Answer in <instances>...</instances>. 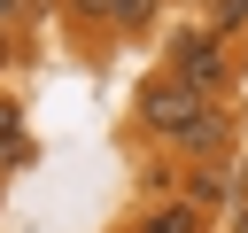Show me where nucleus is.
I'll list each match as a JSON object with an SVG mask.
<instances>
[{
    "mask_svg": "<svg viewBox=\"0 0 248 233\" xmlns=\"http://www.w3.org/2000/svg\"><path fill=\"white\" fill-rule=\"evenodd\" d=\"M202 116H209V93H194L186 78L163 70V78L140 85V132H155V140H186Z\"/></svg>",
    "mask_w": 248,
    "mask_h": 233,
    "instance_id": "f257e3e1",
    "label": "nucleus"
},
{
    "mask_svg": "<svg viewBox=\"0 0 248 233\" xmlns=\"http://www.w3.org/2000/svg\"><path fill=\"white\" fill-rule=\"evenodd\" d=\"M170 78H186L194 93H225V78H232L225 39H217V31H186V39H170Z\"/></svg>",
    "mask_w": 248,
    "mask_h": 233,
    "instance_id": "f03ea898",
    "label": "nucleus"
},
{
    "mask_svg": "<svg viewBox=\"0 0 248 233\" xmlns=\"http://www.w3.org/2000/svg\"><path fill=\"white\" fill-rule=\"evenodd\" d=\"M140 233H202V210L194 202H163V210L140 217Z\"/></svg>",
    "mask_w": 248,
    "mask_h": 233,
    "instance_id": "7ed1b4c3",
    "label": "nucleus"
},
{
    "mask_svg": "<svg viewBox=\"0 0 248 233\" xmlns=\"http://www.w3.org/2000/svg\"><path fill=\"white\" fill-rule=\"evenodd\" d=\"M16 155H23V109H16L8 93H0V171H8Z\"/></svg>",
    "mask_w": 248,
    "mask_h": 233,
    "instance_id": "20e7f679",
    "label": "nucleus"
},
{
    "mask_svg": "<svg viewBox=\"0 0 248 233\" xmlns=\"http://www.w3.org/2000/svg\"><path fill=\"white\" fill-rule=\"evenodd\" d=\"M178 148H194V155H217V148H225V116L209 109V116H202V124H194V132H186Z\"/></svg>",
    "mask_w": 248,
    "mask_h": 233,
    "instance_id": "39448f33",
    "label": "nucleus"
},
{
    "mask_svg": "<svg viewBox=\"0 0 248 233\" xmlns=\"http://www.w3.org/2000/svg\"><path fill=\"white\" fill-rule=\"evenodd\" d=\"M70 23H93V31H116V0H62Z\"/></svg>",
    "mask_w": 248,
    "mask_h": 233,
    "instance_id": "423d86ee",
    "label": "nucleus"
},
{
    "mask_svg": "<svg viewBox=\"0 0 248 233\" xmlns=\"http://www.w3.org/2000/svg\"><path fill=\"white\" fill-rule=\"evenodd\" d=\"M163 0H116V31H147Z\"/></svg>",
    "mask_w": 248,
    "mask_h": 233,
    "instance_id": "0eeeda50",
    "label": "nucleus"
},
{
    "mask_svg": "<svg viewBox=\"0 0 248 233\" xmlns=\"http://www.w3.org/2000/svg\"><path fill=\"white\" fill-rule=\"evenodd\" d=\"M202 202H225V163H209V171H194V210Z\"/></svg>",
    "mask_w": 248,
    "mask_h": 233,
    "instance_id": "6e6552de",
    "label": "nucleus"
},
{
    "mask_svg": "<svg viewBox=\"0 0 248 233\" xmlns=\"http://www.w3.org/2000/svg\"><path fill=\"white\" fill-rule=\"evenodd\" d=\"M232 23H248V0H209V31H217V39H225V31H232Z\"/></svg>",
    "mask_w": 248,
    "mask_h": 233,
    "instance_id": "1a4fd4ad",
    "label": "nucleus"
},
{
    "mask_svg": "<svg viewBox=\"0 0 248 233\" xmlns=\"http://www.w3.org/2000/svg\"><path fill=\"white\" fill-rule=\"evenodd\" d=\"M16 54H23V47H16V31H0V70H8Z\"/></svg>",
    "mask_w": 248,
    "mask_h": 233,
    "instance_id": "9d476101",
    "label": "nucleus"
},
{
    "mask_svg": "<svg viewBox=\"0 0 248 233\" xmlns=\"http://www.w3.org/2000/svg\"><path fill=\"white\" fill-rule=\"evenodd\" d=\"M232 233H248V202H240V210H232Z\"/></svg>",
    "mask_w": 248,
    "mask_h": 233,
    "instance_id": "9b49d317",
    "label": "nucleus"
},
{
    "mask_svg": "<svg viewBox=\"0 0 248 233\" xmlns=\"http://www.w3.org/2000/svg\"><path fill=\"white\" fill-rule=\"evenodd\" d=\"M39 8H46V0H39Z\"/></svg>",
    "mask_w": 248,
    "mask_h": 233,
    "instance_id": "f8f14e48",
    "label": "nucleus"
}]
</instances>
